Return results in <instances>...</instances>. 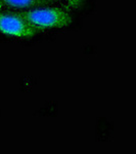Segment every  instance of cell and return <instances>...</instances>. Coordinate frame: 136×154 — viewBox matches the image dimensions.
<instances>
[{"instance_id":"obj_1","label":"cell","mask_w":136,"mask_h":154,"mask_svg":"<svg viewBox=\"0 0 136 154\" xmlns=\"http://www.w3.org/2000/svg\"><path fill=\"white\" fill-rule=\"evenodd\" d=\"M10 11L40 32L46 29L65 28L73 23L71 14L58 7H36Z\"/></svg>"},{"instance_id":"obj_2","label":"cell","mask_w":136,"mask_h":154,"mask_svg":"<svg viewBox=\"0 0 136 154\" xmlns=\"http://www.w3.org/2000/svg\"><path fill=\"white\" fill-rule=\"evenodd\" d=\"M0 32L19 38H31L40 33L39 30L10 11H0Z\"/></svg>"},{"instance_id":"obj_3","label":"cell","mask_w":136,"mask_h":154,"mask_svg":"<svg viewBox=\"0 0 136 154\" xmlns=\"http://www.w3.org/2000/svg\"><path fill=\"white\" fill-rule=\"evenodd\" d=\"M54 0H0V8H10L14 11L40 7L52 3Z\"/></svg>"},{"instance_id":"obj_4","label":"cell","mask_w":136,"mask_h":154,"mask_svg":"<svg viewBox=\"0 0 136 154\" xmlns=\"http://www.w3.org/2000/svg\"><path fill=\"white\" fill-rule=\"evenodd\" d=\"M65 1H66V3L71 7V8L79 9V8L82 7L85 0H65Z\"/></svg>"}]
</instances>
